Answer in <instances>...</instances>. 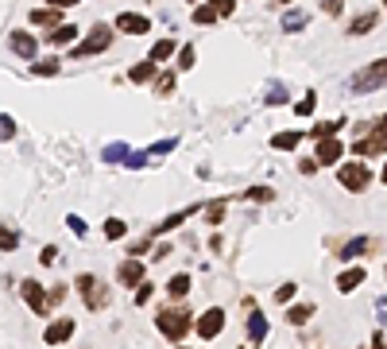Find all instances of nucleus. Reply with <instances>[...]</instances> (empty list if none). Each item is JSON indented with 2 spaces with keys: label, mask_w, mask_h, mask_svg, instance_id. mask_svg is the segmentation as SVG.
I'll return each instance as SVG.
<instances>
[{
  "label": "nucleus",
  "mask_w": 387,
  "mask_h": 349,
  "mask_svg": "<svg viewBox=\"0 0 387 349\" xmlns=\"http://www.w3.org/2000/svg\"><path fill=\"white\" fill-rule=\"evenodd\" d=\"M155 93H159V97H171L174 93V74H159V78H155Z\"/></svg>",
  "instance_id": "32"
},
{
  "label": "nucleus",
  "mask_w": 387,
  "mask_h": 349,
  "mask_svg": "<svg viewBox=\"0 0 387 349\" xmlns=\"http://www.w3.org/2000/svg\"><path fill=\"white\" fill-rule=\"evenodd\" d=\"M302 140H306V132H279L275 140H271V147H279V152H290V147H299Z\"/></svg>",
  "instance_id": "24"
},
{
  "label": "nucleus",
  "mask_w": 387,
  "mask_h": 349,
  "mask_svg": "<svg viewBox=\"0 0 387 349\" xmlns=\"http://www.w3.org/2000/svg\"><path fill=\"white\" fill-rule=\"evenodd\" d=\"M384 271H387V268H384Z\"/></svg>",
  "instance_id": "55"
},
{
  "label": "nucleus",
  "mask_w": 387,
  "mask_h": 349,
  "mask_svg": "<svg viewBox=\"0 0 387 349\" xmlns=\"http://www.w3.org/2000/svg\"><path fill=\"white\" fill-rule=\"evenodd\" d=\"M116 28L128 31V35H144V31L151 28V19L140 16V12H120V16H116Z\"/></svg>",
  "instance_id": "13"
},
{
  "label": "nucleus",
  "mask_w": 387,
  "mask_h": 349,
  "mask_svg": "<svg viewBox=\"0 0 387 349\" xmlns=\"http://www.w3.org/2000/svg\"><path fill=\"white\" fill-rule=\"evenodd\" d=\"M379 24V12H360L352 24H348V35H368V31H376Z\"/></svg>",
  "instance_id": "18"
},
{
  "label": "nucleus",
  "mask_w": 387,
  "mask_h": 349,
  "mask_svg": "<svg viewBox=\"0 0 387 349\" xmlns=\"http://www.w3.org/2000/svg\"><path fill=\"white\" fill-rule=\"evenodd\" d=\"M306 12H299V8H294V12H287V16H283V31H302V28H306Z\"/></svg>",
  "instance_id": "27"
},
{
  "label": "nucleus",
  "mask_w": 387,
  "mask_h": 349,
  "mask_svg": "<svg viewBox=\"0 0 387 349\" xmlns=\"http://www.w3.org/2000/svg\"><path fill=\"white\" fill-rule=\"evenodd\" d=\"M70 338H74V319H55L47 326V334H43L47 346H62V341H70Z\"/></svg>",
  "instance_id": "12"
},
{
  "label": "nucleus",
  "mask_w": 387,
  "mask_h": 349,
  "mask_svg": "<svg viewBox=\"0 0 387 349\" xmlns=\"http://www.w3.org/2000/svg\"><path fill=\"white\" fill-rule=\"evenodd\" d=\"M364 276H368V271L360 268V264H352V268H345V271H341V276H337V291H357L360 283H364Z\"/></svg>",
  "instance_id": "15"
},
{
  "label": "nucleus",
  "mask_w": 387,
  "mask_h": 349,
  "mask_svg": "<svg viewBox=\"0 0 387 349\" xmlns=\"http://www.w3.org/2000/svg\"><path fill=\"white\" fill-rule=\"evenodd\" d=\"M279 4H294V0H279Z\"/></svg>",
  "instance_id": "51"
},
{
  "label": "nucleus",
  "mask_w": 387,
  "mask_h": 349,
  "mask_svg": "<svg viewBox=\"0 0 387 349\" xmlns=\"http://www.w3.org/2000/svg\"><path fill=\"white\" fill-rule=\"evenodd\" d=\"M39 260H43V264H55V260H58V249H55V244H47V249H43V256H39Z\"/></svg>",
  "instance_id": "45"
},
{
  "label": "nucleus",
  "mask_w": 387,
  "mask_h": 349,
  "mask_svg": "<svg viewBox=\"0 0 387 349\" xmlns=\"http://www.w3.org/2000/svg\"><path fill=\"white\" fill-rule=\"evenodd\" d=\"M263 338H267V319H263L260 307H252L248 310V341H252V346H260Z\"/></svg>",
  "instance_id": "14"
},
{
  "label": "nucleus",
  "mask_w": 387,
  "mask_h": 349,
  "mask_svg": "<svg viewBox=\"0 0 387 349\" xmlns=\"http://www.w3.org/2000/svg\"><path fill=\"white\" fill-rule=\"evenodd\" d=\"M294 299V283H283V287H275V303H290Z\"/></svg>",
  "instance_id": "40"
},
{
  "label": "nucleus",
  "mask_w": 387,
  "mask_h": 349,
  "mask_svg": "<svg viewBox=\"0 0 387 349\" xmlns=\"http://www.w3.org/2000/svg\"><path fill=\"white\" fill-rule=\"evenodd\" d=\"M248 198H252V202H271V198H275V190H271V186H252Z\"/></svg>",
  "instance_id": "37"
},
{
  "label": "nucleus",
  "mask_w": 387,
  "mask_h": 349,
  "mask_svg": "<svg viewBox=\"0 0 387 349\" xmlns=\"http://www.w3.org/2000/svg\"><path fill=\"white\" fill-rule=\"evenodd\" d=\"M23 303L31 307V314H50V303H47V291H43V283L39 280H23Z\"/></svg>",
  "instance_id": "7"
},
{
  "label": "nucleus",
  "mask_w": 387,
  "mask_h": 349,
  "mask_svg": "<svg viewBox=\"0 0 387 349\" xmlns=\"http://www.w3.org/2000/svg\"><path fill=\"white\" fill-rule=\"evenodd\" d=\"M217 8H213V4H198V8H194V24H217Z\"/></svg>",
  "instance_id": "30"
},
{
  "label": "nucleus",
  "mask_w": 387,
  "mask_h": 349,
  "mask_svg": "<svg viewBox=\"0 0 387 349\" xmlns=\"http://www.w3.org/2000/svg\"><path fill=\"white\" fill-rule=\"evenodd\" d=\"M16 136V125H12V116H0V140H12Z\"/></svg>",
  "instance_id": "41"
},
{
  "label": "nucleus",
  "mask_w": 387,
  "mask_h": 349,
  "mask_svg": "<svg viewBox=\"0 0 387 349\" xmlns=\"http://www.w3.org/2000/svg\"><path fill=\"white\" fill-rule=\"evenodd\" d=\"M155 326H159V334L171 341H182L186 334H190L194 326V314L186 307H163L159 314H155Z\"/></svg>",
  "instance_id": "1"
},
{
  "label": "nucleus",
  "mask_w": 387,
  "mask_h": 349,
  "mask_svg": "<svg viewBox=\"0 0 387 349\" xmlns=\"http://www.w3.org/2000/svg\"><path fill=\"white\" fill-rule=\"evenodd\" d=\"M341 152H345V144H341V136H329V140H318V159L321 167H341Z\"/></svg>",
  "instance_id": "10"
},
{
  "label": "nucleus",
  "mask_w": 387,
  "mask_h": 349,
  "mask_svg": "<svg viewBox=\"0 0 387 349\" xmlns=\"http://www.w3.org/2000/svg\"><path fill=\"white\" fill-rule=\"evenodd\" d=\"M144 276H147V264L135 260V256L116 268V280H120V287H140V283H144Z\"/></svg>",
  "instance_id": "9"
},
{
  "label": "nucleus",
  "mask_w": 387,
  "mask_h": 349,
  "mask_svg": "<svg viewBox=\"0 0 387 349\" xmlns=\"http://www.w3.org/2000/svg\"><path fill=\"white\" fill-rule=\"evenodd\" d=\"M155 70H159V62H155V58H144V62H135V66L128 70V78H132V82H147V78H155Z\"/></svg>",
  "instance_id": "21"
},
{
  "label": "nucleus",
  "mask_w": 387,
  "mask_h": 349,
  "mask_svg": "<svg viewBox=\"0 0 387 349\" xmlns=\"http://www.w3.org/2000/svg\"><path fill=\"white\" fill-rule=\"evenodd\" d=\"M190 4H198V0H190Z\"/></svg>",
  "instance_id": "52"
},
{
  "label": "nucleus",
  "mask_w": 387,
  "mask_h": 349,
  "mask_svg": "<svg viewBox=\"0 0 387 349\" xmlns=\"http://www.w3.org/2000/svg\"><path fill=\"white\" fill-rule=\"evenodd\" d=\"M62 70V58H43V62H31V74L35 78H50Z\"/></svg>",
  "instance_id": "26"
},
{
  "label": "nucleus",
  "mask_w": 387,
  "mask_h": 349,
  "mask_svg": "<svg viewBox=\"0 0 387 349\" xmlns=\"http://www.w3.org/2000/svg\"><path fill=\"white\" fill-rule=\"evenodd\" d=\"M267 105H287V89H275V93H267Z\"/></svg>",
  "instance_id": "43"
},
{
  "label": "nucleus",
  "mask_w": 387,
  "mask_h": 349,
  "mask_svg": "<svg viewBox=\"0 0 387 349\" xmlns=\"http://www.w3.org/2000/svg\"><path fill=\"white\" fill-rule=\"evenodd\" d=\"M0 249H4V252L19 249V233L12 229V225H0Z\"/></svg>",
  "instance_id": "29"
},
{
  "label": "nucleus",
  "mask_w": 387,
  "mask_h": 349,
  "mask_svg": "<svg viewBox=\"0 0 387 349\" xmlns=\"http://www.w3.org/2000/svg\"><path fill=\"white\" fill-rule=\"evenodd\" d=\"M8 47H12V55L28 58V62H35V55H39L35 35H28V31H12V35H8Z\"/></svg>",
  "instance_id": "11"
},
{
  "label": "nucleus",
  "mask_w": 387,
  "mask_h": 349,
  "mask_svg": "<svg viewBox=\"0 0 387 349\" xmlns=\"http://www.w3.org/2000/svg\"><path fill=\"white\" fill-rule=\"evenodd\" d=\"M314 105H318V93H306L299 105H294V113H299V116H310V113H314Z\"/></svg>",
  "instance_id": "36"
},
{
  "label": "nucleus",
  "mask_w": 387,
  "mask_h": 349,
  "mask_svg": "<svg viewBox=\"0 0 387 349\" xmlns=\"http://www.w3.org/2000/svg\"><path fill=\"white\" fill-rule=\"evenodd\" d=\"M178 349H186V346H178Z\"/></svg>",
  "instance_id": "54"
},
{
  "label": "nucleus",
  "mask_w": 387,
  "mask_h": 349,
  "mask_svg": "<svg viewBox=\"0 0 387 349\" xmlns=\"http://www.w3.org/2000/svg\"><path fill=\"white\" fill-rule=\"evenodd\" d=\"M31 24L35 28H62V8H39V12H31Z\"/></svg>",
  "instance_id": "16"
},
{
  "label": "nucleus",
  "mask_w": 387,
  "mask_h": 349,
  "mask_svg": "<svg viewBox=\"0 0 387 349\" xmlns=\"http://www.w3.org/2000/svg\"><path fill=\"white\" fill-rule=\"evenodd\" d=\"M310 319H314V303H294V307L287 310V322H290V326H306Z\"/></svg>",
  "instance_id": "20"
},
{
  "label": "nucleus",
  "mask_w": 387,
  "mask_h": 349,
  "mask_svg": "<svg viewBox=\"0 0 387 349\" xmlns=\"http://www.w3.org/2000/svg\"><path fill=\"white\" fill-rule=\"evenodd\" d=\"M77 291H82V299H86L89 310H105L108 307V287L97 276H77Z\"/></svg>",
  "instance_id": "5"
},
{
  "label": "nucleus",
  "mask_w": 387,
  "mask_h": 349,
  "mask_svg": "<svg viewBox=\"0 0 387 349\" xmlns=\"http://www.w3.org/2000/svg\"><path fill=\"white\" fill-rule=\"evenodd\" d=\"M194 66V47L186 43V47H178V70H190Z\"/></svg>",
  "instance_id": "38"
},
{
  "label": "nucleus",
  "mask_w": 387,
  "mask_h": 349,
  "mask_svg": "<svg viewBox=\"0 0 387 349\" xmlns=\"http://www.w3.org/2000/svg\"><path fill=\"white\" fill-rule=\"evenodd\" d=\"M209 4H213V8H217V16H232V12H236V0H209Z\"/></svg>",
  "instance_id": "39"
},
{
  "label": "nucleus",
  "mask_w": 387,
  "mask_h": 349,
  "mask_svg": "<svg viewBox=\"0 0 387 349\" xmlns=\"http://www.w3.org/2000/svg\"><path fill=\"white\" fill-rule=\"evenodd\" d=\"M321 12H329V16H341V0H321Z\"/></svg>",
  "instance_id": "44"
},
{
  "label": "nucleus",
  "mask_w": 387,
  "mask_h": 349,
  "mask_svg": "<svg viewBox=\"0 0 387 349\" xmlns=\"http://www.w3.org/2000/svg\"><path fill=\"white\" fill-rule=\"evenodd\" d=\"M387 86V58H376L372 66L357 70V74L348 78V89L352 93H376V89Z\"/></svg>",
  "instance_id": "2"
},
{
  "label": "nucleus",
  "mask_w": 387,
  "mask_h": 349,
  "mask_svg": "<svg viewBox=\"0 0 387 349\" xmlns=\"http://www.w3.org/2000/svg\"><path fill=\"white\" fill-rule=\"evenodd\" d=\"M171 55H178V43H174V39H159V43L151 47V55H147V58L163 62V58H171Z\"/></svg>",
  "instance_id": "25"
},
{
  "label": "nucleus",
  "mask_w": 387,
  "mask_h": 349,
  "mask_svg": "<svg viewBox=\"0 0 387 349\" xmlns=\"http://www.w3.org/2000/svg\"><path fill=\"white\" fill-rule=\"evenodd\" d=\"M190 213H198V206H194V210H178V213H171V217H167L163 225H155V233H167V229H174V225H182L186 217H190Z\"/></svg>",
  "instance_id": "31"
},
{
  "label": "nucleus",
  "mask_w": 387,
  "mask_h": 349,
  "mask_svg": "<svg viewBox=\"0 0 387 349\" xmlns=\"http://www.w3.org/2000/svg\"><path fill=\"white\" fill-rule=\"evenodd\" d=\"M379 183H384V186H387V163H384V171H379Z\"/></svg>",
  "instance_id": "50"
},
{
  "label": "nucleus",
  "mask_w": 387,
  "mask_h": 349,
  "mask_svg": "<svg viewBox=\"0 0 387 349\" xmlns=\"http://www.w3.org/2000/svg\"><path fill=\"white\" fill-rule=\"evenodd\" d=\"M221 330H225V310L221 307H209L202 319H198V338L202 341H213Z\"/></svg>",
  "instance_id": "8"
},
{
  "label": "nucleus",
  "mask_w": 387,
  "mask_h": 349,
  "mask_svg": "<svg viewBox=\"0 0 387 349\" xmlns=\"http://www.w3.org/2000/svg\"><path fill=\"white\" fill-rule=\"evenodd\" d=\"M318 167H321L318 159H299V171H302V174H314Z\"/></svg>",
  "instance_id": "42"
},
{
  "label": "nucleus",
  "mask_w": 387,
  "mask_h": 349,
  "mask_svg": "<svg viewBox=\"0 0 387 349\" xmlns=\"http://www.w3.org/2000/svg\"><path fill=\"white\" fill-rule=\"evenodd\" d=\"M50 8H70V4H77V0H47Z\"/></svg>",
  "instance_id": "48"
},
{
  "label": "nucleus",
  "mask_w": 387,
  "mask_h": 349,
  "mask_svg": "<svg viewBox=\"0 0 387 349\" xmlns=\"http://www.w3.org/2000/svg\"><path fill=\"white\" fill-rule=\"evenodd\" d=\"M105 237H108V241H120V237H124V222H120V217H108V222H105Z\"/></svg>",
  "instance_id": "34"
},
{
  "label": "nucleus",
  "mask_w": 387,
  "mask_h": 349,
  "mask_svg": "<svg viewBox=\"0 0 387 349\" xmlns=\"http://www.w3.org/2000/svg\"><path fill=\"white\" fill-rule=\"evenodd\" d=\"M108 43H113V28H105V24H93V28H89V35L82 39L77 47H70V58L101 55V51H108Z\"/></svg>",
  "instance_id": "4"
},
{
  "label": "nucleus",
  "mask_w": 387,
  "mask_h": 349,
  "mask_svg": "<svg viewBox=\"0 0 387 349\" xmlns=\"http://www.w3.org/2000/svg\"><path fill=\"white\" fill-rule=\"evenodd\" d=\"M47 303H50V310L62 307V303H66V283H55V287L47 291Z\"/></svg>",
  "instance_id": "33"
},
{
  "label": "nucleus",
  "mask_w": 387,
  "mask_h": 349,
  "mask_svg": "<svg viewBox=\"0 0 387 349\" xmlns=\"http://www.w3.org/2000/svg\"><path fill=\"white\" fill-rule=\"evenodd\" d=\"M47 39L55 43V47H70L77 39V28H70V24H62V28H55V31H47Z\"/></svg>",
  "instance_id": "22"
},
{
  "label": "nucleus",
  "mask_w": 387,
  "mask_h": 349,
  "mask_svg": "<svg viewBox=\"0 0 387 349\" xmlns=\"http://www.w3.org/2000/svg\"><path fill=\"white\" fill-rule=\"evenodd\" d=\"M128 252H132V256H140V252H147V241H135V244H128Z\"/></svg>",
  "instance_id": "47"
},
{
  "label": "nucleus",
  "mask_w": 387,
  "mask_h": 349,
  "mask_svg": "<svg viewBox=\"0 0 387 349\" xmlns=\"http://www.w3.org/2000/svg\"><path fill=\"white\" fill-rule=\"evenodd\" d=\"M345 128V116H333V120H321V125L310 128V140H329V136H341Z\"/></svg>",
  "instance_id": "17"
},
{
  "label": "nucleus",
  "mask_w": 387,
  "mask_h": 349,
  "mask_svg": "<svg viewBox=\"0 0 387 349\" xmlns=\"http://www.w3.org/2000/svg\"><path fill=\"white\" fill-rule=\"evenodd\" d=\"M384 8H387V0H384Z\"/></svg>",
  "instance_id": "53"
},
{
  "label": "nucleus",
  "mask_w": 387,
  "mask_h": 349,
  "mask_svg": "<svg viewBox=\"0 0 387 349\" xmlns=\"http://www.w3.org/2000/svg\"><path fill=\"white\" fill-rule=\"evenodd\" d=\"M379 319H387V299H379Z\"/></svg>",
  "instance_id": "49"
},
{
  "label": "nucleus",
  "mask_w": 387,
  "mask_h": 349,
  "mask_svg": "<svg viewBox=\"0 0 387 349\" xmlns=\"http://www.w3.org/2000/svg\"><path fill=\"white\" fill-rule=\"evenodd\" d=\"M167 295H171V299H186V295H190V276H171V283H167Z\"/></svg>",
  "instance_id": "23"
},
{
  "label": "nucleus",
  "mask_w": 387,
  "mask_h": 349,
  "mask_svg": "<svg viewBox=\"0 0 387 349\" xmlns=\"http://www.w3.org/2000/svg\"><path fill=\"white\" fill-rule=\"evenodd\" d=\"M376 249V241L372 237H352V241L341 249V260H352V256H364V252H372Z\"/></svg>",
  "instance_id": "19"
},
{
  "label": "nucleus",
  "mask_w": 387,
  "mask_h": 349,
  "mask_svg": "<svg viewBox=\"0 0 387 349\" xmlns=\"http://www.w3.org/2000/svg\"><path fill=\"white\" fill-rule=\"evenodd\" d=\"M364 349H387V338H384V334H372V341H368Z\"/></svg>",
  "instance_id": "46"
},
{
  "label": "nucleus",
  "mask_w": 387,
  "mask_h": 349,
  "mask_svg": "<svg viewBox=\"0 0 387 349\" xmlns=\"http://www.w3.org/2000/svg\"><path fill=\"white\" fill-rule=\"evenodd\" d=\"M352 152H357L360 159H364V155H379V152H387V116H379L376 128H372V136L357 140V144H352Z\"/></svg>",
  "instance_id": "6"
},
{
  "label": "nucleus",
  "mask_w": 387,
  "mask_h": 349,
  "mask_svg": "<svg viewBox=\"0 0 387 349\" xmlns=\"http://www.w3.org/2000/svg\"><path fill=\"white\" fill-rule=\"evenodd\" d=\"M151 295H155V283L151 280H144L140 287H135V303H140V307H147V303H151Z\"/></svg>",
  "instance_id": "35"
},
{
  "label": "nucleus",
  "mask_w": 387,
  "mask_h": 349,
  "mask_svg": "<svg viewBox=\"0 0 387 349\" xmlns=\"http://www.w3.org/2000/svg\"><path fill=\"white\" fill-rule=\"evenodd\" d=\"M225 210H229V202H225V198H221V202H209V206H205V222H209V225H221L225 222Z\"/></svg>",
  "instance_id": "28"
},
{
  "label": "nucleus",
  "mask_w": 387,
  "mask_h": 349,
  "mask_svg": "<svg viewBox=\"0 0 387 349\" xmlns=\"http://www.w3.org/2000/svg\"><path fill=\"white\" fill-rule=\"evenodd\" d=\"M337 183L345 186L348 194H360V190H368V183H372V171H368L364 159H348V163L337 167Z\"/></svg>",
  "instance_id": "3"
}]
</instances>
